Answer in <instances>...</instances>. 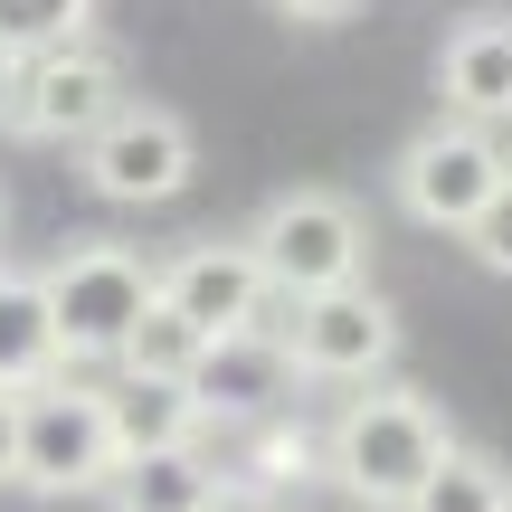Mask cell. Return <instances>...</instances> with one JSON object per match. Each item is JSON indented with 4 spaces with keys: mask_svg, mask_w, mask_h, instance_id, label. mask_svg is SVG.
<instances>
[{
    "mask_svg": "<svg viewBox=\"0 0 512 512\" xmlns=\"http://www.w3.org/2000/svg\"><path fill=\"white\" fill-rule=\"evenodd\" d=\"M446 456V418L427 389H351L342 418L323 427V465L351 503L370 512H399L418 494V475Z\"/></svg>",
    "mask_w": 512,
    "mask_h": 512,
    "instance_id": "6da1fadb",
    "label": "cell"
},
{
    "mask_svg": "<svg viewBox=\"0 0 512 512\" xmlns=\"http://www.w3.org/2000/svg\"><path fill=\"white\" fill-rule=\"evenodd\" d=\"M124 105V57L105 38H57V48H29L0 67V133L19 143H48V152H76L105 114Z\"/></svg>",
    "mask_w": 512,
    "mask_h": 512,
    "instance_id": "7a4b0ae2",
    "label": "cell"
},
{
    "mask_svg": "<svg viewBox=\"0 0 512 512\" xmlns=\"http://www.w3.org/2000/svg\"><path fill=\"white\" fill-rule=\"evenodd\" d=\"M247 256H256L275 304H294V294H323V285H361L370 228L342 190H275L247 228Z\"/></svg>",
    "mask_w": 512,
    "mask_h": 512,
    "instance_id": "3957f363",
    "label": "cell"
},
{
    "mask_svg": "<svg viewBox=\"0 0 512 512\" xmlns=\"http://www.w3.org/2000/svg\"><path fill=\"white\" fill-rule=\"evenodd\" d=\"M114 465H124V446H114L105 389L67 380V370L19 389V465H10V484H29V494H105Z\"/></svg>",
    "mask_w": 512,
    "mask_h": 512,
    "instance_id": "277c9868",
    "label": "cell"
},
{
    "mask_svg": "<svg viewBox=\"0 0 512 512\" xmlns=\"http://www.w3.org/2000/svg\"><path fill=\"white\" fill-rule=\"evenodd\" d=\"M38 294H48L57 361H114V342L133 332V313L152 304V266L124 238H86V247H67L48 275H38Z\"/></svg>",
    "mask_w": 512,
    "mask_h": 512,
    "instance_id": "5b68a950",
    "label": "cell"
},
{
    "mask_svg": "<svg viewBox=\"0 0 512 512\" xmlns=\"http://www.w3.org/2000/svg\"><path fill=\"white\" fill-rule=\"evenodd\" d=\"M76 171H86V190H95V200H114V209H162V200H181V190H190L200 143H190V124L171 105L124 95V105L76 143Z\"/></svg>",
    "mask_w": 512,
    "mask_h": 512,
    "instance_id": "8992f818",
    "label": "cell"
},
{
    "mask_svg": "<svg viewBox=\"0 0 512 512\" xmlns=\"http://www.w3.org/2000/svg\"><path fill=\"white\" fill-rule=\"evenodd\" d=\"M285 361H294V380L361 389V380H380V370L399 361V313H389L370 285L294 294L285 304Z\"/></svg>",
    "mask_w": 512,
    "mask_h": 512,
    "instance_id": "52a82bcc",
    "label": "cell"
},
{
    "mask_svg": "<svg viewBox=\"0 0 512 512\" xmlns=\"http://www.w3.org/2000/svg\"><path fill=\"white\" fill-rule=\"evenodd\" d=\"M503 143L484 124H456V114H437V124L418 133V143L399 152V162H389V190H399V209L418 228H446V238H456L465 219H475L484 200H494V181H503Z\"/></svg>",
    "mask_w": 512,
    "mask_h": 512,
    "instance_id": "ba28073f",
    "label": "cell"
},
{
    "mask_svg": "<svg viewBox=\"0 0 512 512\" xmlns=\"http://www.w3.org/2000/svg\"><path fill=\"white\" fill-rule=\"evenodd\" d=\"M181 389H190V408H200V427H256V418H275V408H285V389H294L285 332H275V323L209 332Z\"/></svg>",
    "mask_w": 512,
    "mask_h": 512,
    "instance_id": "9c48e42d",
    "label": "cell"
},
{
    "mask_svg": "<svg viewBox=\"0 0 512 512\" xmlns=\"http://www.w3.org/2000/svg\"><path fill=\"white\" fill-rule=\"evenodd\" d=\"M152 294H162L171 313H181L190 332H247V323H266V275H256V256L247 238H200V247H181L171 266H152Z\"/></svg>",
    "mask_w": 512,
    "mask_h": 512,
    "instance_id": "30bf717a",
    "label": "cell"
},
{
    "mask_svg": "<svg viewBox=\"0 0 512 512\" xmlns=\"http://www.w3.org/2000/svg\"><path fill=\"white\" fill-rule=\"evenodd\" d=\"M437 105L456 124H512V10H465L437 48Z\"/></svg>",
    "mask_w": 512,
    "mask_h": 512,
    "instance_id": "8fae6325",
    "label": "cell"
},
{
    "mask_svg": "<svg viewBox=\"0 0 512 512\" xmlns=\"http://www.w3.org/2000/svg\"><path fill=\"white\" fill-rule=\"evenodd\" d=\"M209 484H219V465L200 446H152V456H124L105 475V503L114 512H200Z\"/></svg>",
    "mask_w": 512,
    "mask_h": 512,
    "instance_id": "7c38bea8",
    "label": "cell"
},
{
    "mask_svg": "<svg viewBox=\"0 0 512 512\" xmlns=\"http://www.w3.org/2000/svg\"><path fill=\"white\" fill-rule=\"evenodd\" d=\"M105 418H114V446H124V456H152V446H200V408H190L181 380H124V370H114Z\"/></svg>",
    "mask_w": 512,
    "mask_h": 512,
    "instance_id": "4fadbf2b",
    "label": "cell"
},
{
    "mask_svg": "<svg viewBox=\"0 0 512 512\" xmlns=\"http://www.w3.org/2000/svg\"><path fill=\"white\" fill-rule=\"evenodd\" d=\"M48 370H67L48 332V294H38V275L0 266V389H38Z\"/></svg>",
    "mask_w": 512,
    "mask_h": 512,
    "instance_id": "5bb4252c",
    "label": "cell"
},
{
    "mask_svg": "<svg viewBox=\"0 0 512 512\" xmlns=\"http://www.w3.org/2000/svg\"><path fill=\"white\" fill-rule=\"evenodd\" d=\"M503 494H512L503 465L484 456V446H456V437H446V456L418 475V494H408L399 512H503Z\"/></svg>",
    "mask_w": 512,
    "mask_h": 512,
    "instance_id": "9a60e30c",
    "label": "cell"
},
{
    "mask_svg": "<svg viewBox=\"0 0 512 512\" xmlns=\"http://www.w3.org/2000/svg\"><path fill=\"white\" fill-rule=\"evenodd\" d=\"M190 361H200V332H190L162 294H152V304L133 313V332L114 342V370H124V380H190Z\"/></svg>",
    "mask_w": 512,
    "mask_h": 512,
    "instance_id": "2e32d148",
    "label": "cell"
},
{
    "mask_svg": "<svg viewBox=\"0 0 512 512\" xmlns=\"http://www.w3.org/2000/svg\"><path fill=\"white\" fill-rule=\"evenodd\" d=\"M86 29H95V0H0V57L57 48V38H86Z\"/></svg>",
    "mask_w": 512,
    "mask_h": 512,
    "instance_id": "e0dca14e",
    "label": "cell"
},
{
    "mask_svg": "<svg viewBox=\"0 0 512 512\" xmlns=\"http://www.w3.org/2000/svg\"><path fill=\"white\" fill-rule=\"evenodd\" d=\"M247 465H256L247 484H266V494H275V484H313V475H323V437H313V427L266 418V427L247 437Z\"/></svg>",
    "mask_w": 512,
    "mask_h": 512,
    "instance_id": "ac0fdd59",
    "label": "cell"
},
{
    "mask_svg": "<svg viewBox=\"0 0 512 512\" xmlns=\"http://www.w3.org/2000/svg\"><path fill=\"white\" fill-rule=\"evenodd\" d=\"M456 238H465V256H475L484 275H512V171L494 181V200H484L475 219L456 228Z\"/></svg>",
    "mask_w": 512,
    "mask_h": 512,
    "instance_id": "d6986e66",
    "label": "cell"
},
{
    "mask_svg": "<svg viewBox=\"0 0 512 512\" xmlns=\"http://www.w3.org/2000/svg\"><path fill=\"white\" fill-rule=\"evenodd\" d=\"M200 512H285V503H275L266 484H247V475H219V484L200 494Z\"/></svg>",
    "mask_w": 512,
    "mask_h": 512,
    "instance_id": "ffe728a7",
    "label": "cell"
},
{
    "mask_svg": "<svg viewBox=\"0 0 512 512\" xmlns=\"http://www.w3.org/2000/svg\"><path fill=\"white\" fill-rule=\"evenodd\" d=\"M275 10H285V19H304V29H332V19H351L361 0H275Z\"/></svg>",
    "mask_w": 512,
    "mask_h": 512,
    "instance_id": "44dd1931",
    "label": "cell"
},
{
    "mask_svg": "<svg viewBox=\"0 0 512 512\" xmlns=\"http://www.w3.org/2000/svg\"><path fill=\"white\" fill-rule=\"evenodd\" d=\"M19 465V389H0V484H10Z\"/></svg>",
    "mask_w": 512,
    "mask_h": 512,
    "instance_id": "7402d4cb",
    "label": "cell"
},
{
    "mask_svg": "<svg viewBox=\"0 0 512 512\" xmlns=\"http://www.w3.org/2000/svg\"><path fill=\"white\" fill-rule=\"evenodd\" d=\"M503 512H512V494H503Z\"/></svg>",
    "mask_w": 512,
    "mask_h": 512,
    "instance_id": "603a6c76",
    "label": "cell"
},
{
    "mask_svg": "<svg viewBox=\"0 0 512 512\" xmlns=\"http://www.w3.org/2000/svg\"><path fill=\"white\" fill-rule=\"evenodd\" d=\"M0 67H10V57H0Z\"/></svg>",
    "mask_w": 512,
    "mask_h": 512,
    "instance_id": "cb8c5ba5",
    "label": "cell"
}]
</instances>
